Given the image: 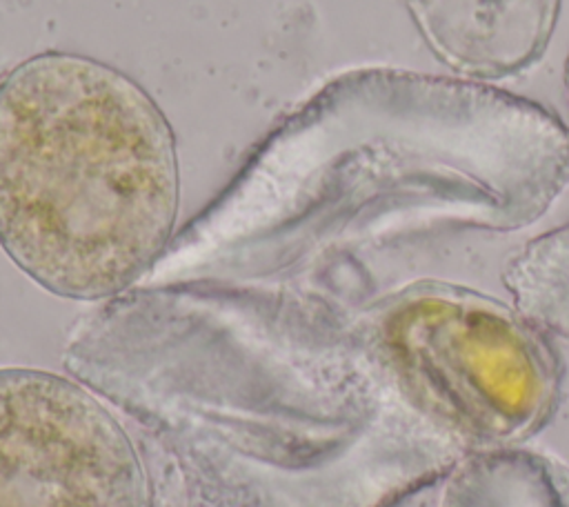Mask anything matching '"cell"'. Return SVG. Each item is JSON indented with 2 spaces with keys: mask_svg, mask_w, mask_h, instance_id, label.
<instances>
[{
  "mask_svg": "<svg viewBox=\"0 0 569 507\" xmlns=\"http://www.w3.org/2000/svg\"><path fill=\"white\" fill-rule=\"evenodd\" d=\"M180 202L173 131L122 71L49 51L0 80V247L60 298L131 287Z\"/></svg>",
  "mask_w": 569,
  "mask_h": 507,
  "instance_id": "6da1fadb",
  "label": "cell"
},
{
  "mask_svg": "<svg viewBox=\"0 0 569 507\" xmlns=\"http://www.w3.org/2000/svg\"><path fill=\"white\" fill-rule=\"evenodd\" d=\"M380 349L398 387L445 431L496 443L529 431L553 394L551 356L505 307L429 285L382 316Z\"/></svg>",
  "mask_w": 569,
  "mask_h": 507,
  "instance_id": "7a4b0ae2",
  "label": "cell"
},
{
  "mask_svg": "<svg viewBox=\"0 0 569 507\" xmlns=\"http://www.w3.org/2000/svg\"><path fill=\"white\" fill-rule=\"evenodd\" d=\"M0 507H147V478L98 396L53 371L0 367Z\"/></svg>",
  "mask_w": 569,
  "mask_h": 507,
  "instance_id": "3957f363",
  "label": "cell"
},
{
  "mask_svg": "<svg viewBox=\"0 0 569 507\" xmlns=\"http://www.w3.org/2000/svg\"><path fill=\"white\" fill-rule=\"evenodd\" d=\"M560 0H407L433 53L476 78H507L545 51Z\"/></svg>",
  "mask_w": 569,
  "mask_h": 507,
  "instance_id": "277c9868",
  "label": "cell"
},
{
  "mask_svg": "<svg viewBox=\"0 0 569 507\" xmlns=\"http://www.w3.org/2000/svg\"><path fill=\"white\" fill-rule=\"evenodd\" d=\"M509 287L527 316L569 336V227L531 245Z\"/></svg>",
  "mask_w": 569,
  "mask_h": 507,
  "instance_id": "5b68a950",
  "label": "cell"
},
{
  "mask_svg": "<svg viewBox=\"0 0 569 507\" xmlns=\"http://www.w3.org/2000/svg\"><path fill=\"white\" fill-rule=\"evenodd\" d=\"M565 80H567V96H569V60H567V78Z\"/></svg>",
  "mask_w": 569,
  "mask_h": 507,
  "instance_id": "8992f818",
  "label": "cell"
}]
</instances>
